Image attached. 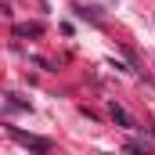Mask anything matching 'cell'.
I'll list each match as a JSON object with an SVG mask.
<instances>
[{"instance_id": "obj_1", "label": "cell", "mask_w": 155, "mask_h": 155, "mask_svg": "<svg viewBox=\"0 0 155 155\" xmlns=\"http://www.w3.org/2000/svg\"><path fill=\"white\" fill-rule=\"evenodd\" d=\"M15 134V141H22L25 148H33V152H40V155H47L51 152V141H43V137H33V134H22V130H11Z\"/></svg>"}, {"instance_id": "obj_2", "label": "cell", "mask_w": 155, "mask_h": 155, "mask_svg": "<svg viewBox=\"0 0 155 155\" xmlns=\"http://www.w3.org/2000/svg\"><path fill=\"white\" fill-rule=\"evenodd\" d=\"M112 119H116L119 126H126V130H130V126H134V119H130V112H126V108H123V105H116V101H112Z\"/></svg>"}, {"instance_id": "obj_3", "label": "cell", "mask_w": 155, "mask_h": 155, "mask_svg": "<svg viewBox=\"0 0 155 155\" xmlns=\"http://www.w3.org/2000/svg\"><path fill=\"white\" fill-rule=\"evenodd\" d=\"M15 33H18V36H40V25H18Z\"/></svg>"}]
</instances>
